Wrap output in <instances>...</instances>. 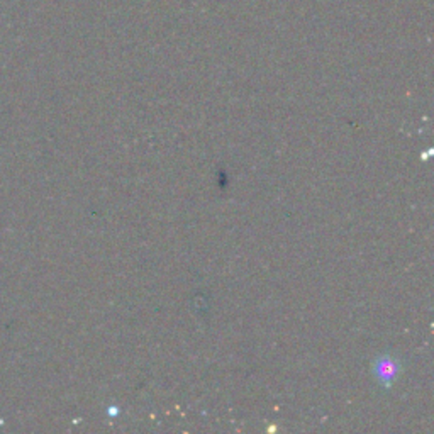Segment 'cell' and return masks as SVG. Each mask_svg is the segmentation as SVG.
I'll list each match as a JSON object with an SVG mask.
<instances>
[{
	"mask_svg": "<svg viewBox=\"0 0 434 434\" xmlns=\"http://www.w3.org/2000/svg\"><path fill=\"white\" fill-rule=\"evenodd\" d=\"M397 373H399V363L391 356L380 358L375 365V375L382 383H392L397 378Z\"/></svg>",
	"mask_w": 434,
	"mask_h": 434,
	"instance_id": "obj_1",
	"label": "cell"
}]
</instances>
